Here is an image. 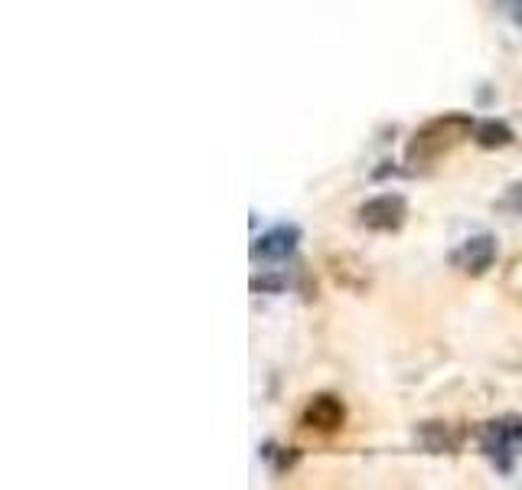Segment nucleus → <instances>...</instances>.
I'll return each mask as SVG.
<instances>
[{
	"label": "nucleus",
	"mask_w": 522,
	"mask_h": 490,
	"mask_svg": "<svg viewBox=\"0 0 522 490\" xmlns=\"http://www.w3.org/2000/svg\"><path fill=\"white\" fill-rule=\"evenodd\" d=\"M474 128H477V121L470 115H461V112L431 118L412 134V141H408V147H405V161L412 167L441 161V157L451 154L457 144H464L470 134H474Z\"/></svg>",
	"instance_id": "nucleus-1"
},
{
	"label": "nucleus",
	"mask_w": 522,
	"mask_h": 490,
	"mask_svg": "<svg viewBox=\"0 0 522 490\" xmlns=\"http://www.w3.org/2000/svg\"><path fill=\"white\" fill-rule=\"evenodd\" d=\"M356 216L372 232H399L408 219V200L402 193H379L359 206Z\"/></svg>",
	"instance_id": "nucleus-2"
},
{
	"label": "nucleus",
	"mask_w": 522,
	"mask_h": 490,
	"mask_svg": "<svg viewBox=\"0 0 522 490\" xmlns=\"http://www.w3.org/2000/svg\"><path fill=\"white\" fill-rule=\"evenodd\" d=\"M297 242H301V229L291 223H281L275 229H268L265 236H258L252 242V259H265V262H284L291 259Z\"/></svg>",
	"instance_id": "nucleus-3"
},
{
	"label": "nucleus",
	"mask_w": 522,
	"mask_h": 490,
	"mask_svg": "<svg viewBox=\"0 0 522 490\" xmlns=\"http://www.w3.org/2000/svg\"><path fill=\"white\" fill-rule=\"evenodd\" d=\"M451 262L467 275H483L496 262V239L490 232H480V236H470L461 242V249L451 255Z\"/></svg>",
	"instance_id": "nucleus-4"
},
{
	"label": "nucleus",
	"mask_w": 522,
	"mask_h": 490,
	"mask_svg": "<svg viewBox=\"0 0 522 490\" xmlns=\"http://www.w3.org/2000/svg\"><path fill=\"white\" fill-rule=\"evenodd\" d=\"M346 419V409L337 396H330V392H320L307 402L304 409V425L307 428H317V432H337Z\"/></svg>",
	"instance_id": "nucleus-5"
},
{
	"label": "nucleus",
	"mask_w": 522,
	"mask_h": 490,
	"mask_svg": "<svg viewBox=\"0 0 522 490\" xmlns=\"http://www.w3.org/2000/svg\"><path fill=\"white\" fill-rule=\"evenodd\" d=\"M513 128L506 125V121H477V128H474V141L480 147H487V151H496V147H506V144H513Z\"/></svg>",
	"instance_id": "nucleus-6"
},
{
	"label": "nucleus",
	"mask_w": 522,
	"mask_h": 490,
	"mask_svg": "<svg viewBox=\"0 0 522 490\" xmlns=\"http://www.w3.org/2000/svg\"><path fill=\"white\" fill-rule=\"evenodd\" d=\"M496 210L513 213V216H522V180H519V183H513V187L506 190L503 200L496 203Z\"/></svg>",
	"instance_id": "nucleus-7"
},
{
	"label": "nucleus",
	"mask_w": 522,
	"mask_h": 490,
	"mask_svg": "<svg viewBox=\"0 0 522 490\" xmlns=\"http://www.w3.org/2000/svg\"><path fill=\"white\" fill-rule=\"evenodd\" d=\"M284 288V278H252V291H281Z\"/></svg>",
	"instance_id": "nucleus-8"
},
{
	"label": "nucleus",
	"mask_w": 522,
	"mask_h": 490,
	"mask_svg": "<svg viewBox=\"0 0 522 490\" xmlns=\"http://www.w3.org/2000/svg\"><path fill=\"white\" fill-rule=\"evenodd\" d=\"M503 10L509 14V20L516 23V27H522V0H500Z\"/></svg>",
	"instance_id": "nucleus-9"
}]
</instances>
